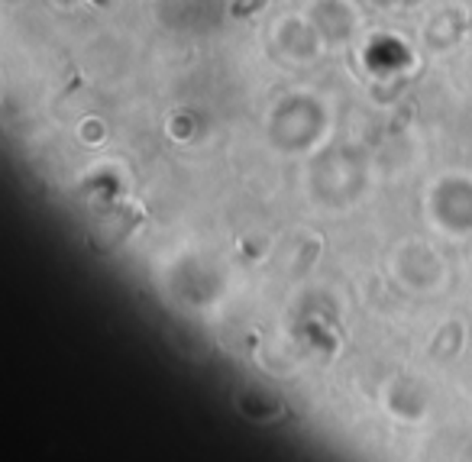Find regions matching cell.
I'll list each match as a JSON object with an SVG mask.
<instances>
[{
	"mask_svg": "<svg viewBox=\"0 0 472 462\" xmlns=\"http://www.w3.org/2000/svg\"><path fill=\"white\" fill-rule=\"evenodd\" d=\"M256 4H265V0H246V4H240V7H236V14H246V10L256 7Z\"/></svg>",
	"mask_w": 472,
	"mask_h": 462,
	"instance_id": "1",
	"label": "cell"
}]
</instances>
